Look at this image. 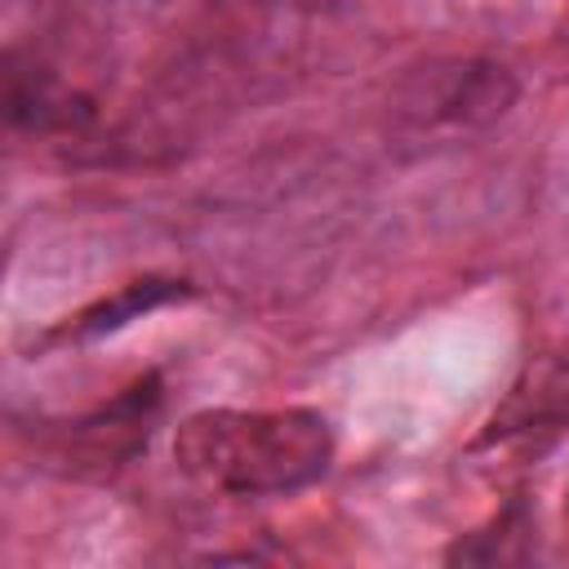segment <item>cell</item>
<instances>
[{
	"label": "cell",
	"mask_w": 569,
	"mask_h": 569,
	"mask_svg": "<svg viewBox=\"0 0 569 569\" xmlns=\"http://www.w3.org/2000/svg\"><path fill=\"white\" fill-rule=\"evenodd\" d=\"M333 427L320 409H200L178 422V467L231 498H284L316 485L333 462Z\"/></svg>",
	"instance_id": "obj_1"
},
{
	"label": "cell",
	"mask_w": 569,
	"mask_h": 569,
	"mask_svg": "<svg viewBox=\"0 0 569 569\" xmlns=\"http://www.w3.org/2000/svg\"><path fill=\"white\" fill-rule=\"evenodd\" d=\"M520 98L511 67L493 58H440L409 76L400 111L427 129H489Z\"/></svg>",
	"instance_id": "obj_2"
},
{
	"label": "cell",
	"mask_w": 569,
	"mask_h": 569,
	"mask_svg": "<svg viewBox=\"0 0 569 569\" xmlns=\"http://www.w3.org/2000/svg\"><path fill=\"white\" fill-rule=\"evenodd\" d=\"M178 293H182V289H178L173 280H133V284H124L120 293H111V298H102L98 307H89V311L76 320V333H111V329H120V325L147 316L151 307H160V302H169V298H178Z\"/></svg>",
	"instance_id": "obj_3"
}]
</instances>
